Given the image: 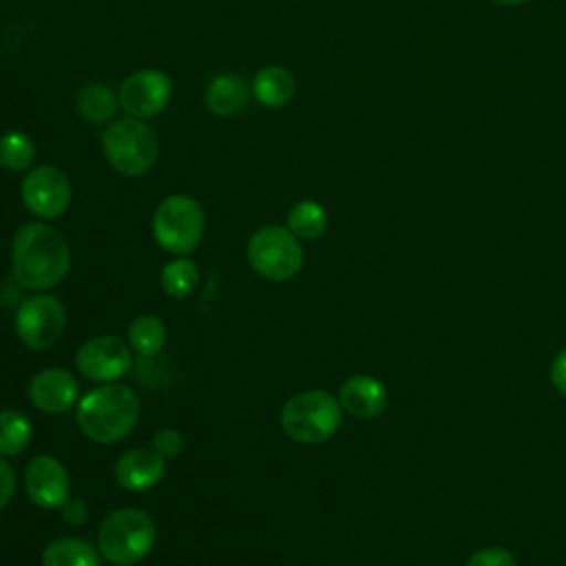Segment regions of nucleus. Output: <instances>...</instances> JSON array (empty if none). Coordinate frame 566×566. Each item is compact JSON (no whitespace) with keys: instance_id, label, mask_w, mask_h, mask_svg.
<instances>
[{"instance_id":"obj_25","label":"nucleus","mask_w":566,"mask_h":566,"mask_svg":"<svg viewBox=\"0 0 566 566\" xmlns=\"http://www.w3.org/2000/svg\"><path fill=\"white\" fill-rule=\"evenodd\" d=\"M467 566H517L513 553L504 546H486L475 551L469 559Z\"/></svg>"},{"instance_id":"obj_17","label":"nucleus","mask_w":566,"mask_h":566,"mask_svg":"<svg viewBox=\"0 0 566 566\" xmlns=\"http://www.w3.org/2000/svg\"><path fill=\"white\" fill-rule=\"evenodd\" d=\"M77 113L91 124H111L119 106V95L106 82H86L75 97Z\"/></svg>"},{"instance_id":"obj_2","label":"nucleus","mask_w":566,"mask_h":566,"mask_svg":"<svg viewBox=\"0 0 566 566\" xmlns=\"http://www.w3.org/2000/svg\"><path fill=\"white\" fill-rule=\"evenodd\" d=\"M139 420L137 394L119 382H104L77 400L75 422L82 433L99 444L124 440Z\"/></svg>"},{"instance_id":"obj_12","label":"nucleus","mask_w":566,"mask_h":566,"mask_svg":"<svg viewBox=\"0 0 566 566\" xmlns=\"http://www.w3.org/2000/svg\"><path fill=\"white\" fill-rule=\"evenodd\" d=\"M24 489L40 509H62L71 495V478L53 455H35L24 469Z\"/></svg>"},{"instance_id":"obj_23","label":"nucleus","mask_w":566,"mask_h":566,"mask_svg":"<svg viewBox=\"0 0 566 566\" xmlns=\"http://www.w3.org/2000/svg\"><path fill=\"white\" fill-rule=\"evenodd\" d=\"M197 285H199V270L190 259L179 256V259H172L170 263L164 265L161 287L168 296L186 298L197 290Z\"/></svg>"},{"instance_id":"obj_10","label":"nucleus","mask_w":566,"mask_h":566,"mask_svg":"<svg viewBox=\"0 0 566 566\" xmlns=\"http://www.w3.org/2000/svg\"><path fill=\"white\" fill-rule=\"evenodd\" d=\"M117 95L128 117L148 119L168 106L172 80L161 69H139L119 84Z\"/></svg>"},{"instance_id":"obj_9","label":"nucleus","mask_w":566,"mask_h":566,"mask_svg":"<svg viewBox=\"0 0 566 566\" xmlns=\"http://www.w3.org/2000/svg\"><path fill=\"white\" fill-rule=\"evenodd\" d=\"M20 195L31 214L40 219H55L71 203V181L55 166H35L24 175Z\"/></svg>"},{"instance_id":"obj_14","label":"nucleus","mask_w":566,"mask_h":566,"mask_svg":"<svg viewBox=\"0 0 566 566\" xmlns=\"http://www.w3.org/2000/svg\"><path fill=\"white\" fill-rule=\"evenodd\" d=\"M166 473V458L155 449H128L115 462V480L133 493L153 489Z\"/></svg>"},{"instance_id":"obj_29","label":"nucleus","mask_w":566,"mask_h":566,"mask_svg":"<svg viewBox=\"0 0 566 566\" xmlns=\"http://www.w3.org/2000/svg\"><path fill=\"white\" fill-rule=\"evenodd\" d=\"M62 517L73 524V526H80L88 520V509H86V502L84 500H66L62 504Z\"/></svg>"},{"instance_id":"obj_4","label":"nucleus","mask_w":566,"mask_h":566,"mask_svg":"<svg viewBox=\"0 0 566 566\" xmlns=\"http://www.w3.org/2000/svg\"><path fill=\"white\" fill-rule=\"evenodd\" d=\"M155 544V524L139 509H117L104 517L97 531V548L113 566L142 562Z\"/></svg>"},{"instance_id":"obj_6","label":"nucleus","mask_w":566,"mask_h":566,"mask_svg":"<svg viewBox=\"0 0 566 566\" xmlns=\"http://www.w3.org/2000/svg\"><path fill=\"white\" fill-rule=\"evenodd\" d=\"M203 226V208L188 195H170L161 199L153 214L155 241L177 256H186L199 245Z\"/></svg>"},{"instance_id":"obj_21","label":"nucleus","mask_w":566,"mask_h":566,"mask_svg":"<svg viewBox=\"0 0 566 566\" xmlns=\"http://www.w3.org/2000/svg\"><path fill=\"white\" fill-rule=\"evenodd\" d=\"M128 345L142 356H155L166 345V325L161 318L144 314L128 325Z\"/></svg>"},{"instance_id":"obj_24","label":"nucleus","mask_w":566,"mask_h":566,"mask_svg":"<svg viewBox=\"0 0 566 566\" xmlns=\"http://www.w3.org/2000/svg\"><path fill=\"white\" fill-rule=\"evenodd\" d=\"M31 440V422L22 411H0V458L18 455Z\"/></svg>"},{"instance_id":"obj_20","label":"nucleus","mask_w":566,"mask_h":566,"mask_svg":"<svg viewBox=\"0 0 566 566\" xmlns=\"http://www.w3.org/2000/svg\"><path fill=\"white\" fill-rule=\"evenodd\" d=\"M327 228V212L318 201L303 199L287 212V230L298 239H318Z\"/></svg>"},{"instance_id":"obj_11","label":"nucleus","mask_w":566,"mask_h":566,"mask_svg":"<svg viewBox=\"0 0 566 566\" xmlns=\"http://www.w3.org/2000/svg\"><path fill=\"white\" fill-rule=\"evenodd\" d=\"M130 345L117 336H95L75 354L77 371L93 382H115L130 369Z\"/></svg>"},{"instance_id":"obj_15","label":"nucleus","mask_w":566,"mask_h":566,"mask_svg":"<svg viewBox=\"0 0 566 566\" xmlns=\"http://www.w3.org/2000/svg\"><path fill=\"white\" fill-rule=\"evenodd\" d=\"M338 402L354 418H360V420L376 418L387 407V389L374 376L354 374L345 378V382L340 385Z\"/></svg>"},{"instance_id":"obj_5","label":"nucleus","mask_w":566,"mask_h":566,"mask_svg":"<svg viewBox=\"0 0 566 566\" xmlns=\"http://www.w3.org/2000/svg\"><path fill=\"white\" fill-rule=\"evenodd\" d=\"M343 420L338 398L323 389H307L292 396L281 409L283 431L303 444H318L329 440Z\"/></svg>"},{"instance_id":"obj_3","label":"nucleus","mask_w":566,"mask_h":566,"mask_svg":"<svg viewBox=\"0 0 566 566\" xmlns=\"http://www.w3.org/2000/svg\"><path fill=\"white\" fill-rule=\"evenodd\" d=\"M102 153L113 170L126 177L148 172L159 157L157 133L146 119H113L102 133Z\"/></svg>"},{"instance_id":"obj_28","label":"nucleus","mask_w":566,"mask_h":566,"mask_svg":"<svg viewBox=\"0 0 566 566\" xmlns=\"http://www.w3.org/2000/svg\"><path fill=\"white\" fill-rule=\"evenodd\" d=\"M548 378H551V385L566 396V347L553 358L551 363V369H548Z\"/></svg>"},{"instance_id":"obj_8","label":"nucleus","mask_w":566,"mask_h":566,"mask_svg":"<svg viewBox=\"0 0 566 566\" xmlns=\"http://www.w3.org/2000/svg\"><path fill=\"white\" fill-rule=\"evenodd\" d=\"M66 327V312L60 298L51 294H33L24 298L15 314V332L22 345L42 352L53 347Z\"/></svg>"},{"instance_id":"obj_27","label":"nucleus","mask_w":566,"mask_h":566,"mask_svg":"<svg viewBox=\"0 0 566 566\" xmlns=\"http://www.w3.org/2000/svg\"><path fill=\"white\" fill-rule=\"evenodd\" d=\"M15 493V473L13 469L0 458V511L11 502Z\"/></svg>"},{"instance_id":"obj_22","label":"nucleus","mask_w":566,"mask_h":566,"mask_svg":"<svg viewBox=\"0 0 566 566\" xmlns=\"http://www.w3.org/2000/svg\"><path fill=\"white\" fill-rule=\"evenodd\" d=\"M35 161V144L22 130H7L0 137V166L11 172H24Z\"/></svg>"},{"instance_id":"obj_26","label":"nucleus","mask_w":566,"mask_h":566,"mask_svg":"<svg viewBox=\"0 0 566 566\" xmlns=\"http://www.w3.org/2000/svg\"><path fill=\"white\" fill-rule=\"evenodd\" d=\"M184 447V438L177 429L164 427L153 436V449L159 451L164 458H175Z\"/></svg>"},{"instance_id":"obj_1","label":"nucleus","mask_w":566,"mask_h":566,"mask_svg":"<svg viewBox=\"0 0 566 566\" xmlns=\"http://www.w3.org/2000/svg\"><path fill=\"white\" fill-rule=\"evenodd\" d=\"M13 279L27 290H49L57 285L71 265L66 239L49 223L33 221L20 226L11 243Z\"/></svg>"},{"instance_id":"obj_13","label":"nucleus","mask_w":566,"mask_h":566,"mask_svg":"<svg viewBox=\"0 0 566 566\" xmlns=\"http://www.w3.org/2000/svg\"><path fill=\"white\" fill-rule=\"evenodd\" d=\"M80 385L75 376L60 367L38 371L29 382V398L33 407L46 413H62L77 402Z\"/></svg>"},{"instance_id":"obj_30","label":"nucleus","mask_w":566,"mask_h":566,"mask_svg":"<svg viewBox=\"0 0 566 566\" xmlns=\"http://www.w3.org/2000/svg\"><path fill=\"white\" fill-rule=\"evenodd\" d=\"M495 4H502V7H517V4H524L526 0H491Z\"/></svg>"},{"instance_id":"obj_7","label":"nucleus","mask_w":566,"mask_h":566,"mask_svg":"<svg viewBox=\"0 0 566 566\" xmlns=\"http://www.w3.org/2000/svg\"><path fill=\"white\" fill-rule=\"evenodd\" d=\"M252 270L268 281H287L303 268V248L287 226H263L248 241Z\"/></svg>"},{"instance_id":"obj_19","label":"nucleus","mask_w":566,"mask_h":566,"mask_svg":"<svg viewBox=\"0 0 566 566\" xmlns=\"http://www.w3.org/2000/svg\"><path fill=\"white\" fill-rule=\"evenodd\" d=\"M99 551L80 537L53 539L42 553V566H99Z\"/></svg>"},{"instance_id":"obj_16","label":"nucleus","mask_w":566,"mask_h":566,"mask_svg":"<svg viewBox=\"0 0 566 566\" xmlns=\"http://www.w3.org/2000/svg\"><path fill=\"white\" fill-rule=\"evenodd\" d=\"M248 95H250V88L241 75L219 73L208 82L203 102L212 115L232 117L245 108Z\"/></svg>"},{"instance_id":"obj_18","label":"nucleus","mask_w":566,"mask_h":566,"mask_svg":"<svg viewBox=\"0 0 566 566\" xmlns=\"http://www.w3.org/2000/svg\"><path fill=\"white\" fill-rule=\"evenodd\" d=\"M252 93L265 108H281L294 97L296 80L285 66L270 64L254 75Z\"/></svg>"}]
</instances>
